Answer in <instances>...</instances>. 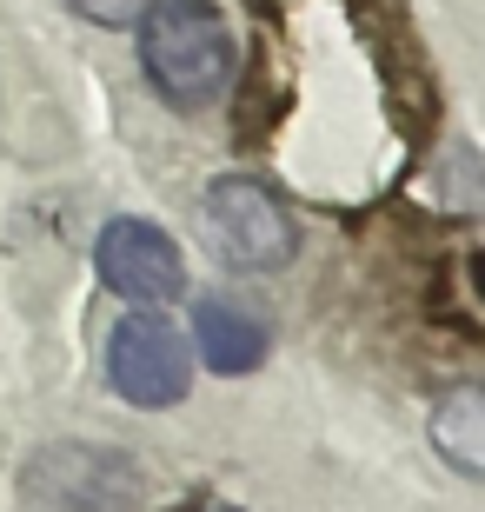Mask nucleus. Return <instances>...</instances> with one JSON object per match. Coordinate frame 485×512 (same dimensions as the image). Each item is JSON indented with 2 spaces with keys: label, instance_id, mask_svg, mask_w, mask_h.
<instances>
[{
  "label": "nucleus",
  "instance_id": "1",
  "mask_svg": "<svg viewBox=\"0 0 485 512\" xmlns=\"http://www.w3.org/2000/svg\"><path fill=\"white\" fill-rule=\"evenodd\" d=\"M140 67L167 107H213L233 80V34L206 0H153L140 14Z\"/></svg>",
  "mask_w": 485,
  "mask_h": 512
},
{
  "label": "nucleus",
  "instance_id": "2",
  "mask_svg": "<svg viewBox=\"0 0 485 512\" xmlns=\"http://www.w3.org/2000/svg\"><path fill=\"white\" fill-rule=\"evenodd\" d=\"M206 240H213V253L226 266H240V273H273L299 247L293 213L260 180H220V187L206 193Z\"/></svg>",
  "mask_w": 485,
  "mask_h": 512
},
{
  "label": "nucleus",
  "instance_id": "3",
  "mask_svg": "<svg viewBox=\"0 0 485 512\" xmlns=\"http://www.w3.org/2000/svg\"><path fill=\"white\" fill-rule=\"evenodd\" d=\"M107 380L113 393L127 399V406H180L187 399V380H193V346L187 333H173L160 313H133V320L113 326L107 340Z\"/></svg>",
  "mask_w": 485,
  "mask_h": 512
},
{
  "label": "nucleus",
  "instance_id": "4",
  "mask_svg": "<svg viewBox=\"0 0 485 512\" xmlns=\"http://www.w3.org/2000/svg\"><path fill=\"white\" fill-rule=\"evenodd\" d=\"M94 266H100V280L133 306H167L187 293V260L153 220H113L94 247Z\"/></svg>",
  "mask_w": 485,
  "mask_h": 512
},
{
  "label": "nucleus",
  "instance_id": "5",
  "mask_svg": "<svg viewBox=\"0 0 485 512\" xmlns=\"http://www.w3.org/2000/svg\"><path fill=\"white\" fill-rule=\"evenodd\" d=\"M193 346H200V360L213 373H253L266 360V326L253 313H240V306H226V300H200Z\"/></svg>",
  "mask_w": 485,
  "mask_h": 512
},
{
  "label": "nucleus",
  "instance_id": "6",
  "mask_svg": "<svg viewBox=\"0 0 485 512\" xmlns=\"http://www.w3.org/2000/svg\"><path fill=\"white\" fill-rule=\"evenodd\" d=\"M432 446L452 459V473H466V479L485 473V393L479 386H459L452 399L432 406Z\"/></svg>",
  "mask_w": 485,
  "mask_h": 512
},
{
  "label": "nucleus",
  "instance_id": "7",
  "mask_svg": "<svg viewBox=\"0 0 485 512\" xmlns=\"http://www.w3.org/2000/svg\"><path fill=\"white\" fill-rule=\"evenodd\" d=\"M67 7H74L80 20H94V27H133L153 0H67Z\"/></svg>",
  "mask_w": 485,
  "mask_h": 512
}]
</instances>
